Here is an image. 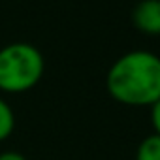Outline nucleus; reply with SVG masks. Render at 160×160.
<instances>
[{
	"label": "nucleus",
	"instance_id": "obj_2",
	"mask_svg": "<svg viewBox=\"0 0 160 160\" xmlns=\"http://www.w3.org/2000/svg\"><path fill=\"white\" fill-rule=\"evenodd\" d=\"M42 53L25 42L10 43L0 49V91L27 92L38 85L43 75Z\"/></svg>",
	"mask_w": 160,
	"mask_h": 160
},
{
	"label": "nucleus",
	"instance_id": "obj_3",
	"mask_svg": "<svg viewBox=\"0 0 160 160\" xmlns=\"http://www.w3.org/2000/svg\"><path fill=\"white\" fill-rule=\"evenodd\" d=\"M134 27L149 36L160 34V0H141L132 10Z\"/></svg>",
	"mask_w": 160,
	"mask_h": 160
},
{
	"label": "nucleus",
	"instance_id": "obj_5",
	"mask_svg": "<svg viewBox=\"0 0 160 160\" xmlns=\"http://www.w3.org/2000/svg\"><path fill=\"white\" fill-rule=\"evenodd\" d=\"M15 128V115L12 111V108L8 106V102H4L0 98V141H4L12 136Z\"/></svg>",
	"mask_w": 160,
	"mask_h": 160
},
{
	"label": "nucleus",
	"instance_id": "obj_7",
	"mask_svg": "<svg viewBox=\"0 0 160 160\" xmlns=\"http://www.w3.org/2000/svg\"><path fill=\"white\" fill-rule=\"evenodd\" d=\"M0 160H27L21 152L15 151H6V152H0Z\"/></svg>",
	"mask_w": 160,
	"mask_h": 160
},
{
	"label": "nucleus",
	"instance_id": "obj_4",
	"mask_svg": "<svg viewBox=\"0 0 160 160\" xmlns=\"http://www.w3.org/2000/svg\"><path fill=\"white\" fill-rule=\"evenodd\" d=\"M136 160H160V136H147L138 147Z\"/></svg>",
	"mask_w": 160,
	"mask_h": 160
},
{
	"label": "nucleus",
	"instance_id": "obj_1",
	"mask_svg": "<svg viewBox=\"0 0 160 160\" xmlns=\"http://www.w3.org/2000/svg\"><path fill=\"white\" fill-rule=\"evenodd\" d=\"M106 87L124 106H152L160 100V57L138 49L119 57L108 70Z\"/></svg>",
	"mask_w": 160,
	"mask_h": 160
},
{
	"label": "nucleus",
	"instance_id": "obj_6",
	"mask_svg": "<svg viewBox=\"0 0 160 160\" xmlns=\"http://www.w3.org/2000/svg\"><path fill=\"white\" fill-rule=\"evenodd\" d=\"M151 122H152L154 134L160 136V100L151 106Z\"/></svg>",
	"mask_w": 160,
	"mask_h": 160
}]
</instances>
